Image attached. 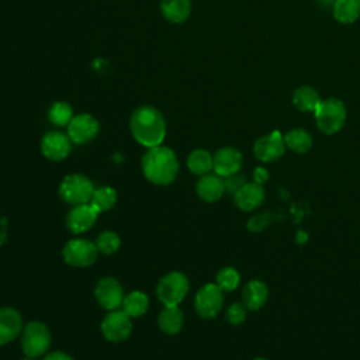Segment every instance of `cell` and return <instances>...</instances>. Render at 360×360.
Wrapping results in <instances>:
<instances>
[{"mask_svg":"<svg viewBox=\"0 0 360 360\" xmlns=\"http://www.w3.org/2000/svg\"><path fill=\"white\" fill-rule=\"evenodd\" d=\"M129 129L135 141L149 149L163 142L166 136V121L158 108L141 105L129 118Z\"/></svg>","mask_w":360,"mask_h":360,"instance_id":"6da1fadb","label":"cell"},{"mask_svg":"<svg viewBox=\"0 0 360 360\" xmlns=\"http://www.w3.org/2000/svg\"><path fill=\"white\" fill-rule=\"evenodd\" d=\"M42 360H73V359L65 352H51V353H46Z\"/></svg>","mask_w":360,"mask_h":360,"instance_id":"836d02e7","label":"cell"},{"mask_svg":"<svg viewBox=\"0 0 360 360\" xmlns=\"http://www.w3.org/2000/svg\"><path fill=\"white\" fill-rule=\"evenodd\" d=\"M6 225H7V218H0V246L7 240Z\"/></svg>","mask_w":360,"mask_h":360,"instance_id":"d590c367","label":"cell"},{"mask_svg":"<svg viewBox=\"0 0 360 360\" xmlns=\"http://www.w3.org/2000/svg\"><path fill=\"white\" fill-rule=\"evenodd\" d=\"M195 190L198 197L207 202L218 201L226 191L224 177L218 176L217 173H207L204 176H200Z\"/></svg>","mask_w":360,"mask_h":360,"instance_id":"ac0fdd59","label":"cell"},{"mask_svg":"<svg viewBox=\"0 0 360 360\" xmlns=\"http://www.w3.org/2000/svg\"><path fill=\"white\" fill-rule=\"evenodd\" d=\"M94 295H96L97 302L104 309H108V311H112V309H117L118 307H121L122 300L125 297L120 281L110 276L98 280V283L96 284V288H94Z\"/></svg>","mask_w":360,"mask_h":360,"instance_id":"8fae6325","label":"cell"},{"mask_svg":"<svg viewBox=\"0 0 360 360\" xmlns=\"http://www.w3.org/2000/svg\"><path fill=\"white\" fill-rule=\"evenodd\" d=\"M188 292V280L180 271H170L163 276L156 287L159 301L165 307H179Z\"/></svg>","mask_w":360,"mask_h":360,"instance_id":"8992f818","label":"cell"},{"mask_svg":"<svg viewBox=\"0 0 360 360\" xmlns=\"http://www.w3.org/2000/svg\"><path fill=\"white\" fill-rule=\"evenodd\" d=\"M94 190L91 180L80 173L68 174L59 184L60 198L72 205L90 202Z\"/></svg>","mask_w":360,"mask_h":360,"instance_id":"5b68a950","label":"cell"},{"mask_svg":"<svg viewBox=\"0 0 360 360\" xmlns=\"http://www.w3.org/2000/svg\"><path fill=\"white\" fill-rule=\"evenodd\" d=\"M246 315H248V308L245 307V304H239V302H235L232 304L228 309H226V321L231 323V325H240L245 322L246 319Z\"/></svg>","mask_w":360,"mask_h":360,"instance_id":"4dcf8cb0","label":"cell"},{"mask_svg":"<svg viewBox=\"0 0 360 360\" xmlns=\"http://www.w3.org/2000/svg\"><path fill=\"white\" fill-rule=\"evenodd\" d=\"M160 11L166 20L174 24L184 22L191 13L190 0H160Z\"/></svg>","mask_w":360,"mask_h":360,"instance_id":"ffe728a7","label":"cell"},{"mask_svg":"<svg viewBox=\"0 0 360 360\" xmlns=\"http://www.w3.org/2000/svg\"><path fill=\"white\" fill-rule=\"evenodd\" d=\"M316 1L321 3L322 6H326V7H328V6H333L336 0H316Z\"/></svg>","mask_w":360,"mask_h":360,"instance_id":"8d00e7d4","label":"cell"},{"mask_svg":"<svg viewBox=\"0 0 360 360\" xmlns=\"http://www.w3.org/2000/svg\"><path fill=\"white\" fill-rule=\"evenodd\" d=\"M120 245H121V239L118 233L112 231H103L96 239V246L98 252L104 255L115 253L120 249Z\"/></svg>","mask_w":360,"mask_h":360,"instance_id":"f1b7e54d","label":"cell"},{"mask_svg":"<svg viewBox=\"0 0 360 360\" xmlns=\"http://www.w3.org/2000/svg\"><path fill=\"white\" fill-rule=\"evenodd\" d=\"M142 172L145 177L156 186L170 184L179 173V160L176 153L167 146L149 148L142 156Z\"/></svg>","mask_w":360,"mask_h":360,"instance_id":"7a4b0ae2","label":"cell"},{"mask_svg":"<svg viewBox=\"0 0 360 360\" xmlns=\"http://www.w3.org/2000/svg\"><path fill=\"white\" fill-rule=\"evenodd\" d=\"M233 201L242 211H253L264 201V188L259 183H245L235 194Z\"/></svg>","mask_w":360,"mask_h":360,"instance_id":"e0dca14e","label":"cell"},{"mask_svg":"<svg viewBox=\"0 0 360 360\" xmlns=\"http://www.w3.org/2000/svg\"><path fill=\"white\" fill-rule=\"evenodd\" d=\"M98 255L96 242L89 239H70L66 242L62 250L63 260L75 267L91 266Z\"/></svg>","mask_w":360,"mask_h":360,"instance_id":"52a82bcc","label":"cell"},{"mask_svg":"<svg viewBox=\"0 0 360 360\" xmlns=\"http://www.w3.org/2000/svg\"><path fill=\"white\" fill-rule=\"evenodd\" d=\"M321 101L319 94L311 86H301L292 93V104L304 112H315Z\"/></svg>","mask_w":360,"mask_h":360,"instance_id":"7402d4cb","label":"cell"},{"mask_svg":"<svg viewBox=\"0 0 360 360\" xmlns=\"http://www.w3.org/2000/svg\"><path fill=\"white\" fill-rule=\"evenodd\" d=\"M98 215L100 214L90 202L77 204L69 210L66 215V225L73 233H83L94 225Z\"/></svg>","mask_w":360,"mask_h":360,"instance_id":"5bb4252c","label":"cell"},{"mask_svg":"<svg viewBox=\"0 0 360 360\" xmlns=\"http://www.w3.org/2000/svg\"><path fill=\"white\" fill-rule=\"evenodd\" d=\"M73 108L66 101H56L52 104L48 112L49 121L56 127H68L73 118Z\"/></svg>","mask_w":360,"mask_h":360,"instance_id":"83f0119b","label":"cell"},{"mask_svg":"<svg viewBox=\"0 0 360 360\" xmlns=\"http://www.w3.org/2000/svg\"><path fill=\"white\" fill-rule=\"evenodd\" d=\"M212 160H214V169H212L214 173L225 179L240 170L243 158L236 148L224 146L214 153Z\"/></svg>","mask_w":360,"mask_h":360,"instance_id":"9a60e30c","label":"cell"},{"mask_svg":"<svg viewBox=\"0 0 360 360\" xmlns=\"http://www.w3.org/2000/svg\"><path fill=\"white\" fill-rule=\"evenodd\" d=\"M269 217L266 214H259V215H255L249 219L248 222V228L252 231V232H259L262 231L267 224H269Z\"/></svg>","mask_w":360,"mask_h":360,"instance_id":"d6a6232c","label":"cell"},{"mask_svg":"<svg viewBox=\"0 0 360 360\" xmlns=\"http://www.w3.org/2000/svg\"><path fill=\"white\" fill-rule=\"evenodd\" d=\"M224 307V291L214 283L204 284L194 297L195 312L205 319L214 318Z\"/></svg>","mask_w":360,"mask_h":360,"instance_id":"ba28073f","label":"cell"},{"mask_svg":"<svg viewBox=\"0 0 360 360\" xmlns=\"http://www.w3.org/2000/svg\"><path fill=\"white\" fill-rule=\"evenodd\" d=\"M184 315L179 307H163L158 316V325L162 332L167 335H176L183 328Z\"/></svg>","mask_w":360,"mask_h":360,"instance_id":"44dd1931","label":"cell"},{"mask_svg":"<svg viewBox=\"0 0 360 360\" xmlns=\"http://www.w3.org/2000/svg\"><path fill=\"white\" fill-rule=\"evenodd\" d=\"M333 17L343 24L354 22L360 15V0H336L332 6Z\"/></svg>","mask_w":360,"mask_h":360,"instance_id":"484cf974","label":"cell"},{"mask_svg":"<svg viewBox=\"0 0 360 360\" xmlns=\"http://www.w3.org/2000/svg\"><path fill=\"white\" fill-rule=\"evenodd\" d=\"M284 136L278 131H273L260 136L253 145V153L260 162H273L284 155Z\"/></svg>","mask_w":360,"mask_h":360,"instance_id":"7c38bea8","label":"cell"},{"mask_svg":"<svg viewBox=\"0 0 360 360\" xmlns=\"http://www.w3.org/2000/svg\"><path fill=\"white\" fill-rule=\"evenodd\" d=\"M284 143L295 153H307L312 148V136L302 128H294L284 135Z\"/></svg>","mask_w":360,"mask_h":360,"instance_id":"603a6c76","label":"cell"},{"mask_svg":"<svg viewBox=\"0 0 360 360\" xmlns=\"http://www.w3.org/2000/svg\"><path fill=\"white\" fill-rule=\"evenodd\" d=\"M255 183H259V184H262L263 181H266L267 180V170L266 169H263V167H257L256 170H255Z\"/></svg>","mask_w":360,"mask_h":360,"instance_id":"e575fe53","label":"cell"},{"mask_svg":"<svg viewBox=\"0 0 360 360\" xmlns=\"http://www.w3.org/2000/svg\"><path fill=\"white\" fill-rule=\"evenodd\" d=\"M117 202V191L112 187H100L96 188L93 193V197L90 200V204L96 208L98 214L111 210Z\"/></svg>","mask_w":360,"mask_h":360,"instance_id":"4316f807","label":"cell"},{"mask_svg":"<svg viewBox=\"0 0 360 360\" xmlns=\"http://www.w3.org/2000/svg\"><path fill=\"white\" fill-rule=\"evenodd\" d=\"M239 283H240V276L238 270H235L233 267L221 269L215 278V284L225 292L233 291L239 285Z\"/></svg>","mask_w":360,"mask_h":360,"instance_id":"f546056e","label":"cell"},{"mask_svg":"<svg viewBox=\"0 0 360 360\" xmlns=\"http://www.w3.org/2000/svg\"><path fill=\"white\" fill-rule=\"evenodd\" d=\"M22 332V318L11 307L0 308V346L13 342Z\"/></svg>","mask_w":360,"mask_h":360,"instance_id":"2e32d148","label":"cell"},{"mask_svg":"<svg viewBox=\"0 0 360 360\" xmlns=\"http://www.w3.org/2000/svg\"><path fill=\"white\" fill-rule=\"evenodd\" d=\"M100 125L98 121L87 112L77 114L72 118L68 125V135L70 141L76 145H83L90 142L98 134Z\"/></svg>","mask_w":360,"mask_h":360,"instance_id":"30bf717a","label":"cell"},{"mask_svg":"<svg viewBox=\"0 0 360 360\" xmlns=\"http://www.w3.org/2000/svg\"><path fill=\"white\" fill-rule=\"evenodd\" d=\"M187 167L191 173L197 176L211 173V170L214 169L212 155L204 149H195L187 158Z\"/></svg>","mask_w":360,"mask_h":360,"instance_id":"cb8c5ba5","label":"cell"},{"mask_svg":"<svg viewBox=\"0 0 360 360\" xmlns=\"http://www.w3.org/2000/svg\"><path fill=\"white\" fill-rule=\"evenodd\" d=\"M315 121L319 131L333 135L342 129L346 121V107L338 98L322 100L315 110Z\"/></svg>","mask_w":360,"mask_h":360,"instance_id":"277c9868","label":"cell"},{"mask_svg":"<svg viewBox=\"0 0 360 360\" xmlns=\"http://www.w3.org/2000/svg\"><path fill=\"white\" fill-rule=\"evenodd\" d=\"M22 360H37V359H32V357H25V359H22Z\"/></svg>","mask_w":360,"mask_h":360,"instance_id":"f35d334b","label":"cell"},{"mask_svg":"<svg viewBox=\"0 0 360 360\" xmlns=\"http://www.w3.org/2000/svg\"><path fill=\"white\" fill-rule=\"evenodd\" d=\"M253 360H267L266 357H256V359H253Z\"/></svg>","mask_w":360,"mask_h":360,"instance_id":"74e56055","label":"cell"},{"mask_svg":"<svg viewBox=\"0 0 360 360\" xmlns=\"http://www.w3.org/2000/svg\"><path fill=\"white\" fill-rule=\"evenodd\" d=\"M122 311L131 316V318H136L141 316L146 312L148 307H149V300L148 295L142 291H132L128 295L124 297L122 300Z\"/></svg>","mask_w":360,"mask_h":360,"instance_id":"d4e9b609","label":"cell"},{"mask_svg":"<svg viewBox=\"0 0 360 360\" xmlns=\"http://www.w3.org/2000/svg\"><path fill=\"white\" fill-rule=\"evenodd\" d=\"M269 297L267 285L260 280H250L242 290V302L250 311L260 309Z\"/></svg>","mask_w":360,"mask_h":360,"instance_id":"d6986e66","label":"cell"},{"mask_svg":"<svg viewBox=\"0 0 360 360\" xmlns=\"http://www.w3.org/2000/svg\"><path fill=\"white\" fill-rule=\"evenodd\" d=\"M51 346V332L39 321L28 322L21 332V347L27 357L38 359L45 356Z\"/></svg>","mask_w":360,"mask_h":360,"instance_id":"3957f363","label":"cell"},{"mask_svg":"<svg viewBox=\"0 0 360 360\" xmlns=\"http://www.w3.org/2000/svg\"><path fill=\"white\" fill-rule=\"evenodd\" d=\"M132 330L131 316H128L122 309L110 311L101 321V333L103 336L114 343L124 342L129 338Z\"/></svg>","mask_w":360,"mask_h":360,"instance_id":"9c48e42d","label":"cell"},{"mask_svg":"<svg viewBox=\"0 0 360 360\" xmlns=\"http://www.w3.org/2000/svg\"><path fill=\"white\" fill-rule=\"evenodd\" d=\"M70 148L72 141L69 135L60 131H49L42 136L41 141L42 155L52 162L63 160L70 153Z\"/></svg>","mask_w":360,"mask_h":360,"instance_id":"4fadbf2b","label":"cell"},{"mask_svg":"<svg viewBox=\"0 0 360 360\" xmlns=\"http://www.w3.org/2000/svg\"><path fill=\"white\" fill-rule=\"evenodd\" d=\"M224 181H225V190L229 191V193H232V194H235L245 183H248L246 179H245L239 172L235 173V174H231V176L225 177Z\"/></svg>","mask_w":360,"mask_h":360,"instance_id":"1f68e13d","label":"cell"}]
</instances>
